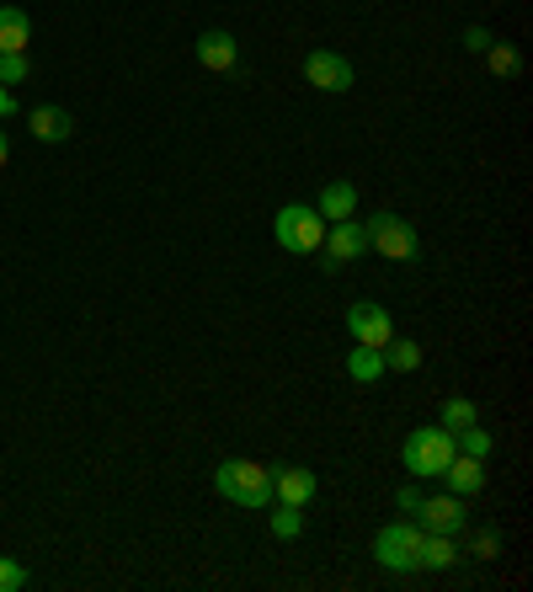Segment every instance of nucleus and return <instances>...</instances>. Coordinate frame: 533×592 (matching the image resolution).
Returning a JSON list of instances; mask_svg holds the SVG:
<instances>
[{
    "mask_svg": "<svg viewBox=\"0 0 533 592\" xmlns=\"http://www.w3.org/2000/svg\"><path fill=\"white\" fill-rule=\"evenodd\" d=\"M443 475H448V486H453V497H474V491L485 486V459H474V454H453Z\"/></svg>",
    "mask_w": 533,
    "mask_h": 592,
    "instance_id": "nucleus-15",
    "label": "nucleus"
},
{
    "mask_svg": "<svg viewBox=\"0 0 533 592\" xmlns=\"http://www.w3.org/2000/svg\"><path fill=\"white\" fill-rule=\"evenodd\" d=\"M421 539L427 533L416 529V523H389L374 539V561L385 565V571H421Z\"/></svg>",
    "mask_w": 533,
    "mask_h": 592,
    "instance_id": "nucleus-5",
    "label": "nucleus"
},
{
    "mask_svg": "<svg viewBox=\"0 0 533 592\" xmlns=\"http://www.w3.org/2000/svg\"><path fill=\"white\" fill-rule=\"evenodd\" d=\"M22 588H28V565L0 555V592H22Z\"/></svg>",
    "mask_w": 533,
    "mask_h": 592,
    "instance_id": "nucleus-24",
    "label": "nucleus"
},
{
    "mask_svg": "<svg viewBox=\"0 0 533 592\" xmlns=\"http://www.w3.org/2000/svg\"><path fill=\"white\" fill-rule=\"evenodd\" d=\"M272 236H278L283 251H321L326 219H321L310 204H283L278 208V219H272Z\"/></svg>",
    "mask_w": 533,
    "mask_h": 592,
    "instance_id": "nucleus-3",
    "label": "nucleus"
},
{
    "mask_svg": "<svg viewBox=\"0 0 533 592\" xmlns=\"http://www.w3.org/2000/svg\"><path fill=\"white\" fill-rule=\"evenodd\" d=\"M6 160H11V139H6V128H0V172H6Z\"/></svg>",
    "mask_w": 533,
    "mask_h": 592,
    "instance_id": "nucleus-29",
    "label": "nucleus"
},
{
    "mask_svg": "<svg viewBox=\"0 0 533 592\" xmlns=\"http://www.w3.org/2000/svg\"><path fill=\"white\" fill-rule=\"evenodd\" d=\"M464 523H470V512H464V497H421V507H416V529L421 533H464Z\"/></svg>",
    "mask_w": 533,
    "mask_h": 592,
    "instance_id": "nucleus-7",
    "label": "nucleus"
},
{
    "mask_svg": "<svg viewBox=\"0 0 533 592\" xmlns=\"http://www.w3.org/2000/svg\"><path fill=\"white\" fill-rule=\"evenodd\" d=\"M385 368H395V374H416V368H421V342L389 336L385 342Z\"/></svg>",
    "mask_w": 533,
    "mask_h": 592,
    "instance_id": "nucleus-19",
    "label": "nucleus"
},
{
    "mask_svg": "<svg viewBox=\"0 0 533 592\" xmlns=\"http://www.w3.org/2000/svg\"><path fill=\"white\" fill-rule=\"evenodd\" d=\"M480 60H485V70H491V75H502V81L523 75V54H518L512 43H502V38H497V43H491V49H485Z\"/></svg>",
    "mask_w": 533,
    "mask_h": 592,
    "instance_id": "nucleus-18",
    "label": "nucleus"
},
{
    "mask_svg": "<svg viewBox=\"0 0 533 592\" xmlns=\"http://www.w3.org/2000/svg\"><path fill=\"white\" fill-rule=\"evenodd\" d=\"M32 49V22L22 6H0V54H28Z\"/></svg>",
    "mask_w": 533,
    "mask_h": 592,
    "instance_id": "nucleus-12",
    "label": "nucleus"
},
{
    "mask_svg": "<svg viewBox=\"0 0 533 592\" xmlns=\"http://www.w3.org/2000/svg\"><path fill=\"white\" fill-rule=\"evenodd\" d=\"M272 533H278V539H299V533H304V512L283 502L278 512H272Z\"/></svg>",
    "mask_w": 533,
    "mask_h": 592,
    "instance_id": "nucleus-22",
    "label": "nucleus"
},
{
    "mask_svg": "<svg viewBox=\"0 0 533 592\" xmlns=\"http://www.w3.org/2000/svg\"><path fill=\"white\" fill-rule=\"evenodd\" d=\"M453 448H459V454H474V459H485V454H491V433H480V427H459V433H453Z\"/></svg>",
    "mask_w": 533,
    "mask_h": 592,
    "instance_id": "nucleus-21",
    "label": "nucleus"
},
{
    "mask_svg": "<svg viewBox=\"0 0 533 592\" xmlns=\"http://www.w3.org/2000/svg\"><path fill=\"white\" fill-rule=\"evenodd\" d=\"M491 43H497V38H491L485 28H464V49H470V54H485Z\"/></svg>",
    "mask_w": 533,
    "mask_h": 592,
    "instance_id": "nucleus-26",
    "label": "nucleus"
},
{
    "mask_svg": "<svg viewBox=\"0 0 533 592\" xmlns=\"http://www.w3.org/2000/svg\"><path fill=\"white\" fill-rule=\"evenodd\" d=\"M395 502H400V512H416V507H421V486H400Z\"/></svg>",
    "mask_w": 533,
    "mask_h": 592,
    "instance_id": "nucleus-27",
    "label": "nucleus"
},
{
    "mask_svg": "<svg viewBox=\"0 0 533 592\" xmlns=\"http://www.w3.org/2000/svg\"><path fill=\"white\" fill-rule=\"evenodd\" d=\"M315 214H321L326 225H336V219H353V214H357V187H353V181H326V187H321V204H315Z\"/></svg>",
    "mask_w": 533,
    "mask_h": 592,
    "instance_id": "nucleus-13",
    "label": "nucleus"
},
{
    "mask_svg": "<svg viewBox=\"0 0 533 592\" xmlns=\"http://www.w3.org/2000/svg\"><path fill=\"white\" fill-rule=\"evenodd\" d=\"M304 81L315 91L342 96V91H353V64L342 60V54H331V49H315V54H304Z\"/></svg>",
    "mask_w": 533,
    "mask_h": 592,
    "instance_id": "nucleus-8",
    "label": "nucleus"
},
{
    "mask_svg": "<svg viewBox=\"0 0 533 592\" xmlns=\"http://www.w3.org/2000/svg\"><path fill=\"white\" fill-rule=\"evenodd\" d=\"M347 331H353V342H363V347H385L389 336H395V321H389L385 304L357 299L353 310H347Z\"/></svg>",
    "mask_w": 533,
    "mask_h": 592,
    "instance_id": "nucleus-9",
    "label": "nucleus"
},
{
    "mask_svg": "<svg viewBox=\"0 0 533 592\" xmlns=\"http://www.w3.org/2000/svg\"><path fill=\"white\" fill-rule=\"evenodd\" d=\"M28 75H32L28 54H0V86H22Z\"/></svg>",
    "mask_w": 533,
    "mask_h": 592,
    "instance_id": "nucleus-23",
    "label": "nucleus"
},
{
    "mask_svg": "<svg viewBox=\"0 0 533 592\" xmlns=\"http://www.w3.org/2000/svg\"><path fill=\"white\" fill-rule=\"evenodd\" d=\"M315 491H321L315 470H304V465H272V497H278V502L310 507L315 502Z\"/></svg>",
    "mask_w": 533,
    "mask_h": 592,
    "instance_id": "nucleus-10",
    "label": "nucleus"
},
{
    "mask_svg": "<svg viewBox=\"0 0 533 592\" xmlns=\"http://www.w3.org/2000/svg\"><path fill=\"white\" fill-rule=\"evenodd\" d=\"M470 422H474V401H464V395H448L443 412H438V427L459 433V427H470Z\"/></svg>",
    "mask_w": 533,
    "mask_h": 592,
    "instance_id": "nucleus-20",
    "label": "nucleus"
},
{
    "mask_svg": "<svg viewBox=\"0 0 533 592\" xmlns=\"http://www.w3.org/2000/svg\"><path fill=\"white\" fill-rule=\"evenodd\" d=\"M470 555H474V561H497V555H502V533L480 529V533H474V544H470Z\"/></svg>",
    "mask_w": 533,
    "mask_h": 592,
    "instance_id": "nucleus-25",
    "label": "nucleus"
},
{
    "mask_svg": "<svg viewBox=\"0 0 533 592\" xmlns=\"http://www.w3.org/2000/svg\"><path fill=\"white\" fill-rule=\"evenodd\" d=\"M363 251H368V230H363L357 219H336L331 236L321 240V272H342V267L357 262Z\"/></svg>",
    "mask_w": 533,
    "mask_h": 592,
    "instance_id": "nucleus-6",
    "label": "nucleus"
},
{
    "mask_svg": "<svg viewBox=\"0 0 533 592\" xmlns=\"http://www.w3.org/2000/svg\"><path fill=\"white\" fill-rule=\"evenodd\" d=\"M213 486H219V497L236 507H266L272 502V465H257V459H224L219 470H213Z\"/></svg>",
    "mask_w": 533,
    "mask_h": 592,
    "instance_id": "nucleus-1",
    "label": "nucleus"
},
{
    "mask_svg": "<svg viewBox=\"0 0 533 592\" xmlns=\"http://www.w3.org/2000/svg\"><path fill=\"white\" fill-rule=\"evenodd\" d=\"M453 454H459V448H453V433H448V427H416L411 438H406V448H400V459H406V470H411L416 480L443 475Z\"/></svg>",
    "mask_w": 533,
    "mask_h": 592,
    "instance_id": "nucleus-2",
    "label": "nucleus"
},
{
    "mask_svg": "<svg viewBox=\"0 0 533 592\" xmlns=\"http://www.w3.org/2000/svg\"><path fill=\"white\" fill-rule=\"evenodd\" d=\"M363 230H368V246H374L379 257H389V262H416V257H421V240H416V230L400 219V214H389V208H379Z\"/></svg>",
    "mask_w": 533,
    "mask_h": 592,
    "instance_id": "nucleus-4",
    "label": "nucleus"
},
{
    "mask_svg": "<svg viewBox=\"0 0 533 592\" xmlns=\"http://www.w3.org/2000/svg\"><path fill=\"white\" fill-rule=\"evenodd\" d=\"M192 54H198V64H203L208 75H230V70H236L240 64V43L236 38H230V32H203V38H198V49H192Z\"/></svg>",
    "mask_w": 533,
    "mask_h": 592,
    "instance_id": "nucleus-11",
    "label": "nucleus"
},
{
    "mask_svg": "<svg viewBox=\"0 0 533 592\" xmlns=\"http://www.w3.org/2000/svg\"><path fill=\"white\" fill-rule=\"evenodd\" d=\"M11 113H17V96H11V91L0 86V118H11Z\"/></svg>",
    "mask_w": 533,
    "mask_h": 592,
    "instance_id": "nucleus-28",
    "label": "nucleus"
},
{
    "mask_svg": "<svg viewBox=\"0 0 533 592\" xmlns=\"http://www.w3.org/2000/svg\"><path fill=\"white\" fill-rule=\"evenodd\" d=\"M459 565V533H427L421 539V571H448Z\"/></svg>",
    "mask_w": 533,
    "mask_h": 592,
    "instance_id": "nucleus-17",
    "label": "nucleus"
},
{
    "mask_svg": "<svg viewBox=\"0 0 533 592\" xmlns=\"http://www.w3.org/2000/svg\"><path fill=\"white\" fill-rule=\"evenodd\" d=\"M28 123H32V139H43V145H64L75 134V118L64 107H32Z\"/></svg>",
    "mask_w": 533,
    "mask_h": 592,
    "instance_id": "nucleus-14",
    "label": "nucleus"
},
{
    "mask_svg": "<svg viewBox=\"0 0 533 592\" xmlns=\"http://www.w3.org/2000/svg\"><path fill=\"white\" fill-rule=\"evenodd\" d=\"M347 374H353V385H379L385 380V347H363L357 342L347 353Z\"/></svg>",
    "mask_w": 533,
    "mask_h": 592,
    "instance_id": "nucleus-16",
    "label": "nucleus"
}]
</instances>
